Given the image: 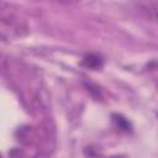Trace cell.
<instances>
[{"label": "cell", "instance_id": "1", "mask_svg": "<svg viewBox=\"0 0 158 158\" xmlns=\"http://www.w3.org/2000/svg\"><path fill=\"white\" fill-rule=\"evenodd\" d=\"M0 22L9 25L11 28L16 30L17 32H20V30L22 28L20 19L11 10H9L7 7H4L2 4H0Z\"/></svg>", "mask_w": 158, "mask_h": 158}, {"label": "cell", "instance_id": "2", "mask_svg": "<svg viewBox=\"0 0 158 158\" xmlns=\"http://www.w3.org/2000/svg\"><path fill=\"white\" fill-rule=\"evenodd\" d=\"M102 64H104L102 58L100 56H98V54H94V53L86 54L81 60V65H84L88 69H93V70L100 69L102 67Z\"/></svg>", "mask_w": 158, "mask_h": 158}, {"label": "cell", "instance_id": "3", "mask_svg": "<svg viewBox=\"0 0 158 158\" xmlns=\"http://www.w3.org/2000/svg\"><path fill=\"white\" fill-rule=\"evenodd\" d=\"M112 121L115 123V126L122 131V132H130L132 130V126L130 123V121L127 118H125L122 115H118V114H114L112 115Z\"/></svg>", "mask_w": 158, "mask_h": 158}, {"label": "cell", "instance_id": "4", "mask_svg": "<svg viewBox=\"0 0 158 158\" xmlns=\"http://www.w3.org/2000/svg\"><path fill=\"white\" fill-rule=\"evenodd\" d=\"M53 1L63 4V5H75V4H79L81 0H53Z\"/></svg>", "mask_w": 158, "mask_h": 158}, {"label": "cell", "instance_id": "5", "mask_svg": "<svg viewBox=\"0 0 158 158\" xmlns=\"http://www.w3.org/2000/svg\"><path fill=\"white\" fill-rule=\"evenodd\" d=\"M2 38H4V36H2L1 33H0V40H2Z\"/></svg>", "mask_w": 158, "mask_h": 158}]
</instances>
